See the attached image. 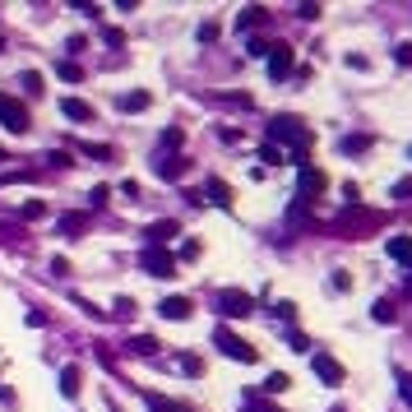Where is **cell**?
I'll use <instances>...</instances> for the list:
<instances>
[{"instance_id": "cell-38", "label": "cell", "mask_w": 412, "mask_h": 412, "mask_svg": "<svg viewBox=\"0 0 412 412\" xmlns=\"http://www.w3.org/2000/svg\"><path fill=\"white\" fill-rule=\"evenodd\" d=\"M274 315H278V320H292V315H297V306H292V301H278Z\"/></svg>"}, {"instance_id": "cell-3", "label": "cell", "mask_w": 412, "mask_h": 412, "mask_svg": "<svg viewBox=\"0 0 412 412\" xmlns=\"http://www.w3.org/2000/svg\"><path fill=\"white\" fill-rule=\"evenodd\" d=\"M139 269L149 278H171L176 274V260H171L167 250H158V245H144V255H139Z\"/></svg>"}, {"instance_id": "cell-2", "label": "cell", "mask_w": 412, "mask_h": 412, "mask_svg": "<svg viewBox=\"0 0 412 412\" xmlns=\"http://www.w3.org/2000/svg\"><path fill=\"white\" fill-rule=\"evenodd\" d=\"M218 315H223V320H245V315H255V297L241 292V288L218 292Z\"/></svg>"}, {"instance_id": "cell-9", "label": "cell", "mask_w": 412, "mask_h": 412, "mask_svg": "<svg viewBox=\"0 0 412 412\" xmlns=\"http://www.w3.org/2000/svg\"><path fill=\"white\" fill-rule=\"evenodd\" d=\"M190 310H195L190 297H162V301H158V315H162V320H185Z\"/></svg>"}, {"instance_id": "cell-31", "label": "cell", "mask_w": 412, "mask_h": 412, "mask_svg": "<svg viewBox=\"0 0 412 412\" xmlns=\"http://www.w3.org/2000/svg\"><path fill=\"white\" fill-rule=\"evenodd\" d=\"M111 315H116V320H130V315H135V301H130V297H116Z\"/></svg>"}, {"instance_id": "cell-24", "label": "cell", "mask_w": 412, "mask_h": 412, "mask_svg": "<svg viewBox=\"0 0 412 412\" xmlns=\"http://www.w3.org/2000/svg\"><path fill=\"white\" fill-rule=\"evenodd\" d=\"M84 223H88L84 214H61V232H65V236H75V232H84Z\"/></svg>"}, {"instance_id": "cell-29", "label": "cell", "mask_w": 412, "mask_h": 412, "mask_svg": "<svg viewBox=\"0 0 412 412\" xmlns=\"http://www.w3.org/2000/svg\"><path fill=\"white\" fill-rule=\"evenodd\" d=\"M394 380H398V394H403V403L412 408V375H408V371H394Z\"/></svg>"}, {"instance_id": "cell-33", "label": "cell", "mask_w": 412, "mask_h": 412, "mask_svg": "<svg viewBox=\"0 0 412 412\" xmlns=\"http://www.w3.org/2000/svg\"><path fill=\"white\" fill-rule=\"evenodd\" d=\"M245 408H250V412H278L274 403H264V398L255 394V389H250V394H245Z\"/></svg>"}, {"instance_id": "cell-35", "label": "cell", "mask_w": 412, "mask_h": 412, "mask_svg": "<svg viewBox=\"0 0 412 412\" xmlns=\"http://www.w3.org/2000/svg\"><path fill=\"white\" fill-rule=\"evenodd\" d=\"M288 343H292V352H310V338H306V334H297V329L288 334Z\"/></svg>"}, {"instance_id": "cell-12", "label": "cell", "mask_w": 412, "mask_h": 412, "mask_svg": "<svg viewBox=\"0 0 412 412\" xmlns=\"http://www.w3.org/2000/svg\"><path fill=\"white\" fill-rule=\"evenodd\" d=\"M61 116L65 121H93V107L79 102V97H61Z\"/></svg>"}, {"instance_id": "cell-32", "label": "cell", "mask_w": 412, "mask_h": 412, "mask_svg": "<svg viewBox=\"0 0 412 412\" xmlns=\"http://www.w3.org/2000/svg\"><path fill=\"white\" fill-rule=\"evenodd\" d=\"M371 315H375L380 324H394V306H389V301H375V306H371Z\"/></svg>"}, {"instance_id": "cell-7", "label": "cell", "mask_w": 412, "mask_h": 412, "mask_svg": "<svg viewBox=\"0 0 412 412\" xmlns=\"http://www.w3.org/2000/svg\"><path fill=\"white\" fill-rule=\"evenodd\" d=\"M176 232H181V223H171V218H158V223H149V232H144V236H149V245H158V250H162V245H167Z\"/></svg>"}, {"instance_id": "cell-4", "label": "cell", "mask_w": 412, "mask_h": 412, "mask_svg": "<svg viewBox=\"0 0 412 412\" xmlns=\"http://www.w3.org/2000/svg\"><path fill=\"white\" fill-rule=\"evenodd\" d=\"M310 371H315L324 384H343V375H348V371H343V362H338V357H329V352H315V357H310Z\"/></svg>"}, {"instance_id": "cell-17", "label": "cell", "mask_w": 412, "mask_h": 412, "mask_svg": "<svg viewBox=\"0 0 412 412\" xmlns=\"http://www.w3.org/2000/svg\"><path fill=\"white\" fill-rule=\"evenodd\" d=\"M181 139H185V130H181V125H167V130L158 135V149H162V153H171V149H181Z\"/></svg>"}, {"instance_id": "cell-41", "label": "cell", "mask_w": 412, "mask_h": 412, "mask_svg": "<svg viewBox=\"0 0 412 412\" xmlns=\"http://www.w3.org/2000/svg\"><path fill=\"white\" fill-rule=\"evenodd\" d=\"M0 162H5V153H0Z\"/></svg>"}, {"instance_id": "cell-21", "label": "cell", "mask_w": 412, "mask_h": 412, "mask_svg": "<svg viewBox=\"0 0 412 412\" xmlns=\"http://www.w3.org/2000/svg\"><path fill=\"white\" fill-rule=\"evenodd\" d=\"M149 408L153 412H190L185 403H171V398H162V394H149Z\"/></svg>"}, {"instance_id": "cell-11", "label": "cell", "mask_w": 412, "mask_h": 412, "mask_svg": "<svg viewBox=\"0 0 412 412\" xmlns=\"http://www.w3.org/2000/svg\"><path fill=\"white\" fill-rule=\"evenodd\" d=\"M153 171H158L162 181H176V176L185 171V158H181V153H162V158H158V167H153Z\"/></svg>"}, {"instance_id": "cell-13", "label": "cell", "mask_w": 412, "mask_h": 412, "mask_svg": "<svg viewBox=\"0 0 412 412\" xmlns=\"http://www.w3.org/2000/svg\"><path fill=\"white\" fill-rule=\"evenodd\" d=\"M301 195H320L324 185H329V176H324V171H315V167H301Z\"/></svg>"}, {"instance_id": "cell-8", "label": "cell", "mask_w": 412, "mask_h": 412, "mask_svg": "<svg viewBox=\"0 0 412 412\" xmlns=\"http://www.w3.org/2000/svg\"><path fill=\"white\" fill-rule=\"evenodd\" d=\"M204 195H209V204H218V209H232V199H236L223 176H209V181H204Z\"/></svg>"}, {"instance_id": "cell-14", "label": "cell", "mask_w": 412, "mask_h": 412, "mask_svg": "<svg viewBox=\"0 0 412 412\" xmlns=\"http://www.w3.org/2000/svg\"><path fill=\"white\" fill-rule=\"evenodd\" d=\"M260 24H269V10H264V5H245L241 19H236V28H260Z\"/></svg>"}, {"instance_id": "cell-15", "label": "cell", "mask_w": 412, "mask_h": 412, "mask_svg": "<svg viewBox=\"0 0 412 412\" xmlns=\"http://www.w3.org/2000/svg\"><path fill=\"white\" fill-rule=\"evenodd\" d=\"M79 384H84V375H79L75 362H70V366H61V394H65V398H75V394H79Z\"/></svg>"}, {"instance_id": "cell-5", "label": "cell", "mask_w": 412, "mask_h": 412, "mask_svg": "<svg viewBox=\"0 0 412 412\" xmlns=\"http://www.w3.org/2000/svg\"><path fill=\"white\" fill-rule=\"evenodd\" d=\"M0 125H10L15 135H24L28 130V111H24V102H15V97H0Z\"/></svg>"}, {"instance_id": "cell-40", "label": "cell", "mask_w": 412, "mask_h": 412, "mask_svg": "<svg viewBox=\"0 0 412 412\" xmlns=\"http://www.w3.org/2000/svg\"><path fill=\"white\" fill-rule=\"evenodd\" d=\"M297 19H320V5H297Z\"/></svg>"}, {"instance_id": "cell-36", "label": "cell", "mask_w": 412, "mask_h": 412, "mask_svg": "<svg viewBox=\"0 0 412 412\" xmlns=\"http://www.w3.org/2000/svg\"><path fill=\"white\" fill-rule=\"evenodd\" d=\"M394 61H398V65H412V42H398V46H394Z\"/></svg>"}, {"instance_id": "cell-16", "label": "cell", "mask_w": 412, "mask_h": 412, "mask_svg": "<svg viewBox=\"0 0 412 412\" xmlns=\"http://www.w3.org/2000/svg\"><path fill=\"white\" fill-rule=\"evenodd\" d=\"M389 255H394L398 264H408V269H412V236H389Z\"/></svg>"}, {"instance_id": "cell-27", "label": "cell", "mask_w": 412, "mask_h": 412, "mask_svg": "<svg viewBox=\"0 0 412 412\" xmlns=\"http://www.w3.org/2000/svg\"><path fill=\"white\" fill-rule=\"evenodd\" d=\"M288 375H283V371H274V375H269V380H264V394H283V389H288Z\"/></svg>"}, {"instance_id": "cell-23", "label": "cell", "mask_w": 412, "mask_h": 412, "mask_svg": "<svg viewBox=\"0 0 412 412\" xmlns=\"http://www.w3.org/2000/svg\"><path fill=\"white\" fill-rule=\"evenodd\" d=\"M218 37H223V24H218V19H204V24H199V42H218Z\"/></svg>"}, {"instance_id": "cell-30", "label": "cell", "mask_w": 412, "mask_h": 412, "mask_svg": "<svg viewBox=\"0 0 412 412\" xmlns=\"http://www.w3.org/2000/svg\"><path fill=\"white\" fill-rule=\"evenodd\" d=\"M46 162H51V167H75V153H70V149H56V153H46Z\"/></svg>"}, {"instance_id": "cell-39", "label": "cell", "mask_w": 412, "mask_h": 412, "mask_svg": "<svg viewBox=\"0 0 412 412\" xmlns=\"http://www.w3.org/2000/svg\"><path fill=\"white\" fill-rule=\"evenodd\" d=\"M329 288H334V292H348L352 278H348V274H334V278H329Z\"/></svg>"}, {"instance_id": "cell-6", "label": "cell", "mask_w": 412, "mask_h": 412, "mask_svg": "<svg viewBox=\"0 0 412 412\" xmlns=\"http://www.w3.org/2000/svg\"><path fill=\"white\" fill-rule=\"evenodd\" d=\"M292 75V46L288 42H278V46H269V79H288Z\"/></svg>"}, {"instance_id": "cell-25", "label": "cell", "mask_w": 412, "mask_h": 412, "mask_svg": "<svg viewBox=\"0 0 412 412\" xmlns=\"http://www.w3.org/2000/svg\"><path fill=\"white\" fill-rule=\"evenodd\" d=\"M19 88L24 93H42V75H37V70H24V75H19Z\"/></svg>"}, {"instance_id": "cell-18", "label": "cell", "mask_w": 412, "mask_h": 412, "mask_svg": "<svg viewBox=\"0 0 412 412\" xmlns=\"http://www.w3.org/2000/svg\"><path fill=\"white\" fill-rule=\"evenodd\" d=\"M158 348H162V343H158L153 334H135V338H130V352H139V357H153Z\"/></svg>"}, {"instance_id": "cell-10", "label": "cell", "mask_w": 412, "mask_h": 412, "mask_svg": "<svg viewBox=\"0 0 412 412\" xmlns=\"http://www.w3.org/2000/svg\"><path fill=\"white\" fill-rule=\"evenodd\" d=\"M153 102V93L149 88H130V93H121V97H116V107L125 111V116H135V111H144Z\"/></svg>"}, {"instance_id": "cell-19", "label": "cell", "mask_w": 412, "mask_h": 412, "mask_svg": "<svg viewBox=\"0 0 412 412\" xmlns=\"http://www.w3.org/2000/svg\"><path fill=\"white\" fill-rule=\"evenodd\" d=\"M19 218H24V223H37V218H46V204L42 199H28V204H19Z\"/></svg>"}, {"instance_id": "cell-26", "label": "cell", "mask_w": 412, "mask_h": 412, "mask_svg": "<svg viewBox=\"0 0 412 412\" xmlns=\"http://www.w3.org/2000/svg\"><path fill=\"white\" fill-rule=\"evenodd\" d=\"M79 153H84V158H97V162H107V158H111L107 144H79Z\"/></svg>"}, {"instance_id": "cell-1", "label": "cell", "mask_w": 412, "mask_h": 412, "mask_svg": "<svg viewBox=\"0 0 412 412\" xmlns=\"http://www.w3.org/2000/svg\"><path fill=\"white\" fill-rule=\"evenodd\" d=\"M214 348L223 352V357H232V362H241V366H255V362H260V352L250 348L245 338H236L227 324H218V329H214Z\"/></svg>"}, {"instance_id": "cell-22", "label": "cell", "mask_w": 412, "mask_h": 412, "mask_svg": "<svg viewBox=\"0 0 412 412\" xmlns=\"http://www.w3.org/2000/svg\"><path fill=\"white\" fill-rule=\"evenodd\" d=\"M338 149H343V153H366L371 149V135H348Z\"/></svg>"}, {"instance_id": "cell-34", "label": "cell", "mask_w": 412, "mask_h": 412, "mask_svg": "<svg viewBox=\"0 0 412 412\" xmlns=\"http://www.w3.org/2000/svg\"><path fill=\"white\" fill-rule=\"evenodd\" d=\"M176 366L185 371V375H199V371H204V362H199V357H190V352H185L181 362H176Z\"/></svg>"}, {"instance_id": "cell-20", "label": "cell", "mask_w": 412, "mask_h": 412, "mask_svg": "<svg viewBox=\"0 0 412 412\" xmlns=\"http://www.w3.org/2000/svg\"><path fill=\"white\" fill-rule=\"evenodd\" d=\"M56 75H61L65 84H79V79H84V65H79V61H61V65H56Z\"/></svg>"}, {"instance_id": "cell-28", "label": "cell", "mask_w": 412, "mask_h": 412, "mask_svg": "<svg viewBox=\"0 0 412 412\" xmlns=\"http://www.w3.org/2000/svg\"><path fill=\"white\" fill-rule=\"evenodd\" d=\"M260 162H264V167H278V162H283L278 144H260Z\"/></svg>"}, {"instance_id": "cell-37", "label": "cell", "mask_w": 412, "mask_h": 412, "mask_svg": "<svg viewBox=\"0 0 412 412\" xmlns=\"http://www.w3.org/2000/svg\"><path fill=\"white\" fill-rule=\"evenodd\" d=\"M107 195H111L107 185H97V190H93V195H88V204H93V209H102V204H107Z\"/></svg>"}]
</instances>
